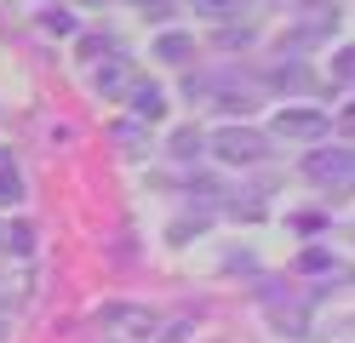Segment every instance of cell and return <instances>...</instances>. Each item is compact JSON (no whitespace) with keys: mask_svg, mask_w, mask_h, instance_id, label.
<instances>
[{"mask_svg":"<svg viewBox=\"0 0 355 343\" xmlns=\"http://www.w3.org/2000/svg\"><path fill=\"white\" fill-rule=\"evenodd\" d=\"M212 149H218V160H230V166H252V160L270 155L263 132H252V126H224V132L212 137Z\"/></svg>","mask_w":355,"mask_h":343,"instance_id":"cell-1","label":"cell"},{"mask_svg":"<svg viewBox=\"0 0 355 343\" xmlns=\"http://www.w3.org/2000/svg\"><path fill=\"white\" fill-rule=\"evenodd\" d=\"M309 177L327 183V189L349 195L355 189V149H315L309 155Z\"/></svg>","mask_w":355,"mask_h":343,"instance_id":"cell-2","label":"cell"},{"mask_svg":"<svg viewBox=\"0 0 355 343\" xmlns=\"http://www.w3.org/2000/svg\"><path fill=\"white\" fill-rule=\"evenodd\" d=\"M327 132H332V121L321 109H293L286 103L275 114V137H293V143H315V137H327Z\"/></svg>","mask_w":355,"mask_h":343,"instance_id":"cell-3","label":"cell"},{"mask_svg":"<svg viewBox=\"0 0 355 343\" xmlns=\"http://www.w3.org/2000/svg\"><path fill=\"white\" fill-rule=\"evenodd\" d=\"M132 114H138V121H161V114H166V91L161 86H132Z\"/></svg>","mask_w":355,"mask_h":343,"instance_id":"cell-4","label":"cell"},{"mask_svg":"<svg viewBox=\"0 0 355 343\" xmlns=\"http://www.w3.org/2000/svg\"><path fill=\"white\" fill-rule=\"evenodd\" d=\"M24 200V172H17V160L0 149V206H17Z\"/></svg>","mask_w":355,"mask_h":343,"instance_id":"cell-5","label":"cell"},{"mask_svg":"<svg viewBox=\"0 0 355 343\" xmlns=\"http://www.w3.org/2000/svg\"><path fill=\"white\" fill-rule=\"evenodd\" d=\"M155 52H161V58H166V63H184V58H189V52H195V46H189V40H184V35H166V40H161V46H155Z\"/></svg>","mask_w":355,"mask_h":343,"instance_id":"cell-6","label":"cell"},{"mask_svg":"<svg viewBox=\"0 0 355 343\" xmlns=\"http://www.w3.org/2000/svg\"><path fill=\"white\" fill-rule=\"evenodd\" d=\"M121 80H126V75H121V63H109V69H98V80H92V86H98V91H115Z\"/></svg>","mask_w":355,"mask_h":343,"instance_id":"cell-7","label":"cell"},{"mask_svg":"<svg viewBox=\"0 0 355 343\" xmlns=\"http://www.w3.org/2000/svg\"><path fill=\"white\" fill-rule=\"evenodd\" d=\"M195 12H207V17H230V12H235V0H195Z\"/></svg>","mask_w":355,"mask_h":343,"instance_id":"cell-8","label":"cell"},{"mask_svg":"<svg viewBox=\"0 0 355 343\" xmlns=\"http://www.w3.org/2000/svg\"><path fill=\"white\" fill-rule=\"evenodd\" d=\"M172 155H184V160H189V155H201V137H195V132H178V143H172Z\"/></svg>","mask_w":355,"mask_h":343,"instance_id":"cell-9","label":"cell"},{"mask_svg":"<svg viewBox=\"0 0 355 343\" xmlns=\"http://www.w3.org/2000/svg\"><path fill=\"white\" fill-rule=\"evenodd\" d=\"M138 6H144V12H149V6H155V17H161V0H138Z\"/></svg>","mask_w":355,"mask_h":343,"instance_id":"cell-10","label":"cell"}]
</instances>
